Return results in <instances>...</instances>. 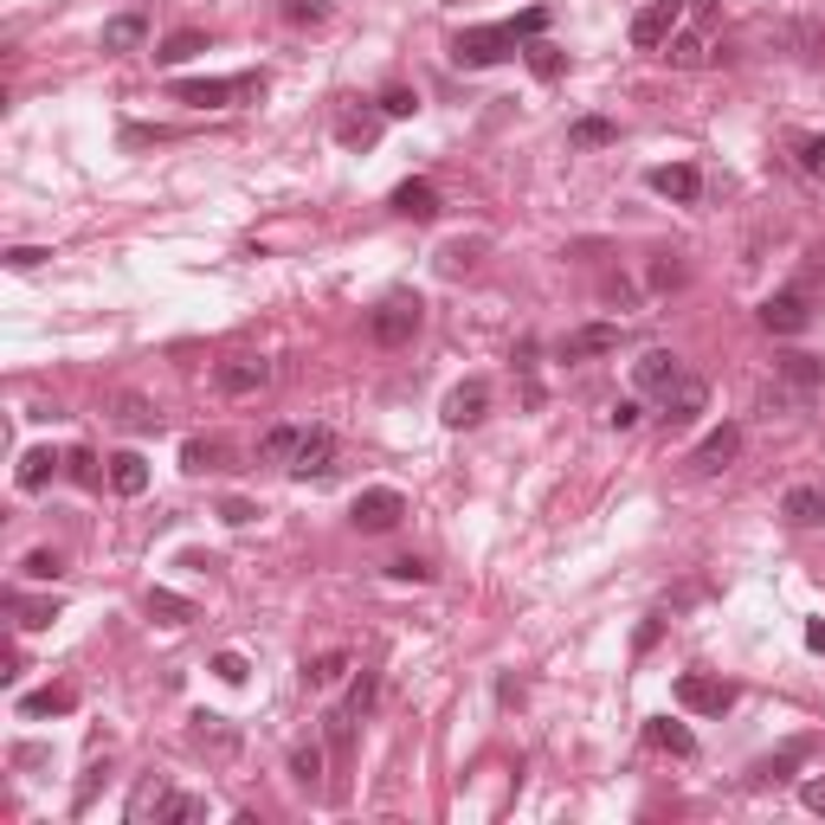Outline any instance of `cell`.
Instances as JSON below:
<instances>
[{"label":"cell","mask_w":825,"mask_h":825,"mask_svg":"<svg viewBox=\"0 0 825 825\" xmlns=\"http://www.w3.org/2000/svg\"><path fill=\"white\" fill-rule=\"evenodd\" d=\"M549 33V7H529V13H516V20H497V26H465L458 39H452V65H503V59H516L529 39H542Z\"/></svg>","instance_id":"1"},{"label":"cell","mask_w":825,"mask_h":825,"mask_svg":"<svg viewBox=\"0 0 825 825\" xmlns=\"http://www.w3.org/2000/svg\"><path fill=\"white\" fill-rule=\"evenodd\" d=\"M419 323H426V303L412 297V290H394V297H381L374 310H368V336L381 348H407L419 336Z\"/></svg>","instance_id":"2"},{"label":"cell","mask_w":825,"mask_h":825,"mask_svg":"<svg viewBox=\"0 0 825 825\" xmlns=\"http://www.w3.org/2000/svg\"><path fill=\"white\" fill-rule=\"evenodd\" d=\"M259 91H265V71H246V77H181L175 84V97L181 104H201V110H219L232 97H259Z\"/></svg>","instance_id":"3"},{"label":"cell","mask_w":825,"mask_h":825,"mask_svg":"<svg viewBox=\"0 0 825 825\" xmlns=\"http://www.w3.org/2000/svg\"><path fill=\"white\" fill-rule=\"evenodd\" d=\"M213 387H219L226 400H252V394L272 387V361H265V355H226V361L213 368Z\"/></svg>","instance_id":"4"},{"label":"cell","mask_w":825,"mask_h":825,"mask_svg":"<svg viewBox=\"0 0 825 825\" xmlns=\"http://www.w3.org/2000/svg\"><path fill=\"white\" fill-rule=\"evenodd\" d=\"M400 516H407V497H400L394 483H374V490L355 497V529H361V536H387Z\"/></svg>","instance_id":"5"},{"label":"cell","mask_w":825,"mask_h":825,"mask_svg":"<svg viewBox=\"0 0 825 825\" xmlns=\"http://www.w3.org/2000/svg\"><path fill=\"white\" fill-rule=\"evenodd\" d=\"M678 26H684V0H651V7L632 13V46L638 52H658Z\"/></svg>","instance_id":"6"},{"label":"cell","mask_w":825,"mask_h":825,"mask_svg":"<svg viewBox=\"0 0 825 825\" xmlns=\"http://www.w3.org/2000/svg\"><path fill=\"white\" fill-rule=\"evenodd\" d=\"M761 330H767V336H800V330H813V297H806V290H774V297L761 303Z\"/></svg>","instance_id":"7"},{"label":"cell","mask_w":825,"mask_h":825,"mask_svg":"<svg viewBox=\"0 0 825 825\" xmlns=\"http://www.w3.org/2000/svg\"><path fill=\"white\" fill-rule=\"evenodd\" d=\"M703 407H709V387L696 381V374H678L671 387H665V432H684V426H696L703 419Z\"/></svg>","instance_id":"8"},{"label":"cell","mask_w":825,"mask_h":825,"mask_svg":"<svg viewBox=\"0 0 825 825\" xmlns=\"http://www.w3.org/2000/svg\"><path fill=\"white\" fill-rule=\"evenodd\" d=\"M678 703H684L690 716H722V709H736V690L722 684V678H709V671H684L678 678Z\"/></svg>","instance_id":"9"},{"label":"cell","mask_w":825,"mask_h":825,"mask_svg":"<svg viewBox=\"0 0 825 825\" xmlns=\"http://www.w3.org/2000/svg\"><path fill=\"white\" fill-rule=\"evenodd\" d=\"M736 452H742V426L736 419H722L696 452H690V471H703V478H716V471H729L736 465Z\"/></svg>","instance_id":"10"},{"label":"cell","mask_w":825,"mask_h":825,"mask_svg":"<svg viewBox=\"0 0 825 825\" xmlns=\"http://www.w3.org/2000/svg\"><path fill=\"white\" fill-rule=\"evenodd\" d=\"M336 471V432L330 426H310L303 432V445H297V458H290V478H330Z\"/></svg>","instance_id":"11"},{"label":"cell","mask_w":825,"mask_h":825,"mask_svg":"<svg viewBox=\"0 0 825 825\" xmlns=\"http://www.w3.org/2000/svg\"><path fill=\"white\" fill-rule=\"evenodd\" d=\"M619 343H625V330H619V323H587V330L561 336L554 355H561V361H587V355H613Z\"/></svg>","instance_id":"12"},{"label":"cell","mask_w":825,"mask_h":825,"mask_svg":"<svg viewBox=\"0 0 825 825\" xmlns=\"http://www.w3.org/2000/svg\"><path fill=\"white\" fill-rule=\"evenodd\" d=\"M483 407H490V381H465V387H452L445 394V407H439V419L452 426V432H465V426H478Z\"/></svg>","instance_id":"13"},{"label":"cell","mask_w":825,"mask_h":825,"mask_svg":"<svg viewBox=\"0 0 825 825\" xmlns=\"http://www.w3.org/2000/svg\"><path fill=\"white\" fill-rule=\"evenodd\" d=\"M645 181H651V194H665V201H684V206L703 194V175H696L690 162H665V168H651Z\"/></svg>","instance_id":"14"},{"label":"cell","mask_w":825,"mask_h":825,"mask_svg":"<svg viewBox=\"0 0 825 825\" xmlns=\"http://www.w3.org/2000/svg\"><path fill=\"white\" fill-rule=\"evenodd\" d=\"M665 59H671L678 71H696V65H709V59H716V46H709V33H703V26H678V33L665 39Z\"/></svg>","instance_id":"15"},{"label":"cell","mask_w":825,"mask_h":825,"mask_svg":"<svg viewBox=\"0 0 825 825\" xmlns=\"http://www.w3.org/2000/svg\"><path fill=\"white\" fill-rule=\"evenodd\" d=\"M374 136H381V104L374 110H361V104H343L336 110V142L343 148H368Z\"/></svg>","instance_id":"16"},{"label":"cell","mask_w":825,"mask_h":825,"mask_svg":"<svg viewBox=\"0 0 825 825\" xmlns=\"http://www.w3.org/2000/svg\"><path fill=\"white\" fill-rule=\"evenodd\" d=\"M678 374H684V361H678L671 348H645V355L632 361V381H638V387H658V394H665Z\"/></svg>","instance_id":"17"},{"label":"cell","mask_w":825,"mask_h":825,"mask_svg":"<svg viewBox=\"0 0 825 825\" xmlns=\"http://www.w3.org/2000/svg\"><path fill=\"white\" fill-rule=\"evenodd\" d=\"M780 516H787V523H800V529L825 523V483H793V490L780 497Z\"/></svg>","instance_id":"18"},{"label":"cell","mask_w":825,"mask_h":825,"mask_svg":"<svg viewBox=\"0 0 825 825\" xmlns=\"http://www.w3.org/2000/svg\"><path fill=\"white\" fill-rule=\"evenodd\" d=\"M387 206H394L400 219H439V188H432V181H400Z\"/></svg>","instance_id":"19"},{"label":"cell","mask_w":825,"mask_h":825,"mask_svg":"<svg viewBox=\"0 0 825 825\" xmlns=\"http://www.w3.org/2000/svg\"><path fill=\"white\" fill-rule=\"evenodd\" d=\"M77 709V690L71 684H46V690H33V696H20V716L26 722H39V716H71Z\"/></svg>","instance_id":"20"},{"label":"cell","mask_w":825,"mask_h":825,"mask_svg":"<svg viewBox=\"0 0 825 825\" xmlns=\"http://www.w3.org/2000/svg\"><path fill=\"white\" fill-rule=\"evenodd\" d=\"M59 465H65V458H59L52 445H33V452H20V471H13V483H20V490H46Z\"/></svg>","instance_id":"21"},{"label":"cell","mask_w":825,"mask_h":825,"mask_svg":"<svg viewBox=\"0 0 825 825\" xmlns=\"http://www.w3.org/2000/svg\"><path fill=\"white\" fill-rule=\"evenodd\" d=\"M645 742L665 749V755H678V761L696 755V736H690L684 722H671V716H651V722H645Z\"/></svg>","instance_id":"22"},{"label":"cell","mask_w":825,"mask_h":825,"mask_svg":"<svg viewBox=\"0 0 825 825\" xmlns=\"http://www.w3.org/2000/svg\"><path fill=\"white\" fill-rule=\"evenodd\" d=\"M206 52V33L201 26H181V33H168V39H162V46H155V65H188V59H201Z\"/></svg>","instance_id":"23"},{"label":"cell","mask_w":825,"mask_h":825,"mask_svg":"<svg viewBox=\"0 0 825 825\" xmlns=\"http://www.w3.org/2000/svg\"><path fill=\"white\" fill-rule=\"evenodd\" d=\"M142 39H148V13H117V20H104V52H136Z\"/></svg>","instance_id":"24"},{"label":"cell","mask_w":825,"mask_h":825,"mask_svg":"<svg viewBox=\"0 0 825 825\" xmlns=\"http://www.w3.org/2000/svg\"><path fill=\"white\" fill-rule=\"evenodd\" d=\"M110 490H117V497H142V490H148V458H142V452H117V458H110Z\"/></svg>","instance_id":"25"},{"label":"cell","mask_w":825,"mask_h":825,"mask_svg":"<svg viewBox=\"0 0 825 825\" xmlns=\"http://www.w3.org/2000/svg\"><path fill=\"white\" fill-rule=\"evenodd\" d=\"M290 780L303 793H323V742H297L290 749Z\"/></svg>","instance_id":"26"},{"label":"cell","mask_w":825,"mask_h":825,"mask_svg":"<svg viewBox=\"0 0 825 825\" xmlns=\"http://www.w3.org/2000/svg\"><path fill=\"white\" fill-rule=\"evenodd\" d=\"M142 613L155 619V625H188V619H194V600H181V594H168V587H148Z\"/></svg>","instance_id":"27"},{"label":"cell","mask_w":825,"mask_h":825,"mask_svg":"<svg viewBox=\"0 0 825 825\" xmlns=\"http://www.w3.org/2000/svg\"><path fill=\"white\" fill-rule=\"evenodd\" d=\"M303 432H310V426H272V432L259 439V458H265V465H290L297 445H303Z\"/></svg>","instance_id":"28"},{"label":"cell","mask_w":825,"mask_h":825,"mask_svg":"<svg viewBox=\"0 0 825 825\" xmlns=\"http://www.w3.org/2000/svg\"><path fill=\"white\" fill-rule=\"evenodd\" d=\"M780 381L800 387V394H813V387H825V361L820 355H787V361H780Z\"/></svg>","instance_id":"29"},{"label":"cell","mask_w":825,"mask_h":825,"mask_svg":"<svg viewBox=\"0 0 825 825\" xmlns=\"http://www.w3.org/2000/svg\"><path fill=\"white\" fill-rule=\"evenodd\" d=\"M567 142H574V148H607V142H619V123L613 117H581V123L567 130Z\"/></svg>","instance_id":"30"},{"label":"cell","mask_w":825,"mask_h":825,"mask_svg":"<svg viewBox=\"0 0 825 825\" xmlns=\"http://www.w3.org/2000/svg\"><path fill=\"white\" fill-rule=\"evenodd\" d=\"M343 671H348V651H323V658H310V665H303V684L330 690V684H343Z\"/></svg>","instance_id":"31"},{"label":"cell","mask_w":825,"mask_h":825,"mask_svg":"<svg viewBox=\"0 0 825 825\" xmlns=\"http://www.w3.org/2000/svg\"><path fill=\"white\" fill-rule=\"evenodd\" d=\"M529 71H536L542 84H554V77L567 71V52H561L554 39H529Z\"/></svg>","instance_id":"32"},{"label":"cell","mask_w":825,"mask_h":825,"mask_svg":"<svg viewBox=\"0 0 825 825\" xmlns=\"http://www.w3.org/2000/svg\"><path fill=\"white\" fill-rule=\"evenodd\" d=\"M188 820H206L201 793H168V800H162V813H155V825H188Z\"/></svg>","instance_id":"33"},{"label":"cell","mask_w":825,"mask_h":825,"mask_svg":"<svg viewBox=\"0 0 825 825\" xmlns=\"http://www.w3.org/2000/svg\"><path fill=\"white\" fill-rule=\"evenodd\" d=\"M219 458H226V445H219V439H188V445H181V471H194V478L213 471Z\"/></svg>","instance_id":"34"},{"label":"cell","mask_w":825,"mask_h":825,"mask_svg":"<svg viewBox=\"0 0 825 825\" xmlns=\"http://www.w3.org/2000/svg\"><path fill=\"white\" fill-rule=\"evenodd\" d=\"M7 607L20 613L26 632H39V625H52V619H59V600H26V594H7Z\"/></svg>","instance_id":"35"},{"label":"cell","mask_w":825,"mask_h":825,"mask_svg":"<svg viewBox=\"0 0 825 825\" xmlns=\"http://www.w3.org/2000/svg\"><path fill=\"white\" fill-rule=\"evenodd\" d=\"M374 104H381V117H394V123H407L412 110H419V91H407V84H387V91H381Z\"/></svg>","instance_id":"36"},{"label":"cell","mask_w":825,"mask_h":825,"mask_svg":"<svg viewBox=\"0 0 825 825\" xmlns=\"http://www.w3.org/2000/svg\"><path fill=\"white\" fill-rule=\"evenodd\" d=\"M20 574H26V581H59V574H65V554L59 549H33L26 561H20Z\"/></svg>","instance_id":"37"},{"label":"cell","mask_w":825,"mask_h":825,"mask_svg":"<svg viewBox=\"0 0 825 825\" xmlns=\"http://www.w3.org/2000/svg\"><path fill=\"white\" fill-rule=\"evenodd\" d=\"M277 13H284L290 26H323V20H330V0H277Z\"/></svg>","instance_id":"38"},{"label":"cell","mask_w":825,"mask_h":825,"mask_svg":"<svg viewBox=\"0 0 825 825\" xmlns=\"http://www.w3.org/2000/svg\"><path fill=\"white\" fill-rule=\"evenodd\" d=\"M194 742H213V749H239V736L226 729V716H194Z\"/></svg>","instance_id":"39"},{"label":"cell","mask_w":825,"mask_h":825,"mask_svg":"<svg viewBox=\"0 0 825 825\" xmlns=\"http://www.w3.org/2000/svg\"><path fill=\"white\" fill-rule=\"evenodd\" d=\"M162 800H168V787H162V780L148 774L136 793H130V820H148V813H162Z\"/></svg>","instance_id":"40"},{"label":"cell","mask_w":825,"mask_h":825,"mask_svg":"<svg viewBox=\"0 0 825 825\" xmlns=\"http://www.w3.org/2000/svg\"><path fill=\"white\" fill-rule=\"evenodd\" d=\"M117 419H123V426H130V432H148V426H155V419H162V412L148 407V400H142V394H123V400H117Z\"/></svg>","instance_id":"41"},{"label":"cell","mask_w":825,"mask_h":825,"mask_svg":"<svg viewBox=\"0 0 825 825\" xmlns=\"http://www.w3.org/2000/svg\"><path fill=\"white\" fill-rule=\"evenodd\" d=\"M65 471H71V483H84V490H97V483H104V471H97V452H84V445H77V452H65Z\"/></svg>","instance_id":"42"},{"label":"cell","mask_w":825,"mask_h":825,"mask_svg":"<svg viewBox=\"0 0 825 825\" xmlns=\"http://www.w3.org/2000/svg\"><path fill=\"white\" fill-rule=\"evenodd\" d=\"M678 284H684V259L658 252V259H651V290H678Z\"/></svg>","instance_id":"43"},{"label":"cell","mask_w":825,"mask_h":825,"mask_svg":"<svg viewBox=\"0 0 825 825\" xmlns=\"http://www.w3.org/2000/svg\"><path fill=\"white\" fill-rule=\"evenodd\" d=\"M206 671H213V678H219V684H246V678H252V665H246V658H239V651H219V658H213V665H206Z\"/></svg>","instance_id":"44"},{"label":"cell","mask_w":825,"mask_h":825,"mask_svg":"<svg viewBox=\"0 0 825 825\" xmlns=\"http://www.w3.org/2000/svg\"><path fill=\"white\" fill-rule=\"evenodd\" d=\"M793 155H800V175H825V136H800Z\"/></svg>","instance_id":"45"},{"label":"cell","mask_w":825,"mask_h":825,"mask_svg":"<svg viewBox=\"0 0 825 825\" xmlns=\"http://www.w3.org/2000/svg\"><path fill=\"white\" fill-rule=\"evenodd\" d=\"M387 574H394V581H412V587H426V581H432V567H426L419 554H400V561H387Z\"/></svg>","instance_id":"46"},{"label":"cell","mask_w":825,"mask_h":825,"mask_svg":"<svg viewBox=\"0 0 825 825\" xmlns=\"http://www.w3.org/2000/svg\"><path fill=\"white\" fill-rule=\"evenodd\" d=\"M806 755V742H793V749H787V755H774V761H761L755 767V780H787V767H793V761Z\"/></svg>","instance_id":"47"},{"label":"cell","mask_w":825,"mask_h":825,"mask_svg":"<svg viewBox=\"0 0 825 825\" xmlns=\"http://www.w3.org/2000/svg\"><path fill=\"white\" fill-rule=\"evenodd\" d=\"M368 709H374V671H361L348 690V716H368Z\"/></svg>","instance_id":"48"},{"label":"cell","mask_w":825,"mask_h":825,"mask_svg":"<svg viewBox=\"0 0 825 825\" xmlns=\"http://www.w3.org/2000/svg\"><path fill=\"white\" fill-rule=\"evenodd\" d=\"M46 259H52L46 246H13V252H7V265H13V272H39Z\"/></svg>","instance_id":"49"},{"label":"cell","mask_w":825,"mask_h":825,"mask_svg":"<svg viewBox=\"0 0 825 825\" xmlns=\"http://www.w3.org/2000/svg\"><path fill=\"white\" fill-rule=\"evenodd\" d=\"M219 516H226V523H232V529H246V523H252V516H259V510H252V503H246V497H226V503H219Z\"/></svg>","instance_id":"50"},{"label":"cell","mask_w":825,"mask_h":825,"mask_svg":"<svg viewBox=\"0 0 825 825\" xmlns=\"http://www.w3.org/2000/svg\"><path fill=\"white\" fill-rule=\"evenodd\" d=\"M607 419H613V432H632V426L645 419V407H638V400H619V407L607 412Z\"/></svg>","instance_id":"51"},{"label":"cell","mask_w":825,"mask_h":825,"mask_svg":"<svg viewBox=\"0 0 825 825\" xmlns=\"http://www.w3.org/2000/svg\"><path fill=\"white\" fill-rule=\"evenodd\" d=\"M658 632H665V613H651V619H645V625H638V638H632V645H638V651H651V645H658Z\"/></svg>","instance_id":"52"},{"label":"cell","mask_w":825,"mask_h":825,"mask_svg":"<svg viewBox=\"0 0 825 825\" xmlns=\"http://www.w3.org/2000/svg\"><path fill=\"white\" fill-rule=\"evenodd\" d=\"M471 252H478V246H465V239H458V246H445V272H465V265H471Z\"/></svg>","instance_id":"53"},{"label":"cell","mask_w":825,"mask_h":825,"mask_svg":"<svg viewBox=\"0 0 825 825\" xmlns=\"http://www.w3.org/2000/svg\"><path fill=\"white\" fill-rule=\"evenodd\" d=\"M806 645H813V651H825V619H806Z\"/></svg>","instance_id":"54"},{"label":"cell","mask_w":825,"mask_h":825,"mask_svg":"<svg viewBox=\"0 0 825 825\" xmlns=\"http://www.w3.org/2000/svg\"><path fill=\"white\" fill-rule=\"evenodd\" d=\"M806 806H813V813H825V780H813V787H806Z\"/></svg>","instance_id":"55"},{"label":"cell","mask_w":825,"mask_h":825,"mask_svg":"<svg viewBox=\"0 0 825 825\" xmlns=\"http://www.w3.org/2000/svg\"><path fill=\"white\" fill-rule=\"evenodd\" d=\"M820 46H825V39H820Z\"/></svg>","instance_id":"56"}]
</instances>
